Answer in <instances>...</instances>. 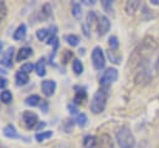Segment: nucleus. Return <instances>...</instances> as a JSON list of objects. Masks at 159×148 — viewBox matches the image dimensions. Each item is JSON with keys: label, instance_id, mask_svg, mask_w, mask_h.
<instances>
[{"label": "nucleus", "instance_id": "nucleus-10", "mask_svg": "<svg viewBox=\"0 0 159 148\" xmlns=\"http://www.w3.org/2000/svg\"><path fill=\"white\" fill-rule=\"evenodd\" d=\"M87 98V91L84 87L82 86H76L75 87V96H73V103L77 106V104H81L84 99Z\"/></svg>", "mask_w": 159, "mask_h": 148}, {"label": "nucleus", "instance_id": "nucleus-22", "mask_svg": "<svg viewBox=\"0 0 159 148\" xmlns=\"http://www.w3.org/2000/svg\"><path fill=\"white\" fill-rule=\"evenodd\" d=\"M51 35V30L50 29H39L36 31V37L39 39V41H45L47 39V36Z\"/></svg>", "mask_w": 159, "mask_h": 148}, {"label": "nucleus", "instance_id": "nucleus-7", "mask_svg": "<svg viewBox=\"0 0 159 148\" xmlns=\"http://www.w3.org/2000/svg\"><path fill=\"white\" fill-rule=\"evenodd\" d=\"M111 27V21L108 20L107 16H99L98 17V21H97V31H98V35L99 36H103L108 32Z\"/></svg>", "mask_w": 159, "mask_h": 148}, {"label": "nucleus", "instance_id": "nucleus-9", "mask_svg": "<svg viewBox=\"0 0 159 148\" xmlns=\"http://www.w3.org/2000/svg\"><path fill=\"white\" fill-rule=\"evenodd\" d=\"M14 51H15V47H9L6 51L2 52V56H1V60H0V65L5 66V67H12V57H14Z\"/></svg>", "mask_w": 159, "mask_h": 148}, {"label": "nucleus", "instance_id": "nucleus-40", "mask_svg": "<svg viewBox=\"0 0 159 148\" xmlns=\"http://www.w3.org/2000/svg\"><path fill=\"white\" fill-rule=\"evenodd\" d=\"M0 148H1V144H0Z\"/></svg>", "mask_w": 159, "mask_h": 148}, {"label": "nucleus", "instance_id": "nucleus-1", "mask_svg": "<svg viewBox=\"0 0 159 148\" xmlns=\"http://www.w3.org/2000/svg\"><path fill=\"white\" fill-rule=\"evenodd\" d=\"M116 139L119 146V148H134L135 146V138L130 129L125 126L120 127L116 132Z\"/></svg>", "mask_w": 159, "mask_h": 148}, {"label": "nucleus", "instance_id": "nucleus-12", "mask_svg": "<svg viewBox=\"0 0 159 148\" xmlns=\"http://www.w3.org/2000/svg\"><path fill=\"white\" fill-rule=\"evenodd\" d=\"M2 133L6 138H10V139H17V138H22V136H20L16 131V128L14 127V124H6L2 129Z\"/></svg>", "mask_w": 159, "mask_h": 148}, {"label": "nucleus", "instance_id": "nucleus-35", "mask_svg": "<svg viewBox=\"0 0 159 148\" xmlns=\"http://www.w3.org/2000/svg\"><path fill=\"white\" fill-rule=\"evenodd\" d=\"M6 85H7V80L5 77H0V90L1 88H5Z\"/></svg>", "mask_w": 159, "mask_h": 148}, {"label": "nucleus", "instance_id": "nucleus-29", "mask_svg": "<svg viewBox=\"0 0 159 148\" xmlns=\"http://www.w3.org/2000/svg\"><path fill=\"white\" fill-rule=\"evenodd\" d=\"M7 14V9H6V4L4 1H0V24L5 20Z\"/></svg>", "mask_w": 159, "mask_h": 148}, {"label": "nucleus", "instance_id": "nucleus-4", "mask_svg": "<svg viewBox=\"0 0 159 148\" xmlns=\"http://www.w3.org/2000/svg\"><path fill=\"white\" fill-rule=\"evenodd\" d=\"M91 58H92V65H93V67L96 70H102L104 67V65H106V56H104V52H103L101 46H96L92 50Z\"/></svg>", "mask_w": 159, "mask_h": 148}, {"label": "nucleus", "instance_id": "nucleus-2", "mask_svg": "<svg viewBox=\"0 0 159 148\" xmlns=\"http://www.w3.org/2000/svg\"><path fill=\"white\" fill-rule=\"evenodd\" d=\"M107 99H108V90L99 88L93 95V98L91 101V106H89L91 111L94 114H98V113L103 112L104 108H106V104H107Z\"/></svg>", "mask_w": 159, "mask_h": 148}, {"label": "nucleus", "instance_id": "nucleus-33", "mask_svg": "<svg viewBox=\"0 0 159 148\" xmlns=\"http://www.w3.org/2000/svg\"><path fill=\"white\" fill-rule=\"evenodd\" d=\"M68 111H70L71 114H75V116H77V114L80 113V112H78V108H77V106H76L75 103L68 104Z\"/></svg>", "mask_w": 159, "mask_h": 148}, {"label": "nucleus", "instance_id": "nucleus-15", "mask_svg": "<svg viewBox=\"0 0 159 148\" xmlns=\"http://www.w3.org/2000/svg\"><path fill=\"white\" fill-rule=\"evenodd\" d=\"M139 7H140V1H138V0L125 2V11H127L128 15H134L138 11Z\"/></svg>", "mask_w": 159, "mask_h": 148}, {"label": "nucleus", "instance_id": "nucleus-27", "mask_svg": "<svg viewBox=\"0 0 159 148\" xmlns=\"http://www.w3.org/2000/svg\"><path fill=\"white\" fill-rule=\"evenodd\" d=\"M108 46H109V50H112V51H118L119 41H118L117 36H111V37L108 39Z\"/></svg>", "mask_w": 159, "mask_h": 148}, {"label": "nucleus", "instance_id": "nucleus-24", "mask_svg": "<svg viewBox=\"0 0 159 148\" xmlns=\"http://www.w3.org/2000/svg\"><path fill=\"white\" fill-rule=\"evenodd\" d=\"M108 57H109L111 62H113V63H120L122 55H120V53H118V51L108 50Z\"/></svg>", "mask_w": 159, "mask_h": 148}, {"label": "nucleus", "instance_id": "nucleus-20", "mask_svg": "<svg viewBox=\"0 0 159 148\" xmlns=\"http://www.w3.org/2000/svg\"><path fill=\"white\" fill-rule=\"evenodd\" d=\"M52 134H53L52 131H42V132H39V133L35 134V139H36L37 142H43V141L51 138Z\"/></svg>", "mask_w": 159, "mask_h": 148}, {"label": "nucleus", "instance_id": "nucleus-32", "mask_svg": "<svg viewBox=\"0 0 159 148\" xmlns=\"http://www.w3.org/2000/svg\"><path fill=\"white\" fill-rule=\"evenodd\" d=\"M102 6H103V9H104L107 12H109V14L113 11V2L109 1V0H104V1H102Z\"/></svg>", "mask_w": 159, "mask_h": 148}, {"label": "nucleus", "instance_id": "nucleus-39", "mask_svg": "<svg viewBox=\"0 0 159 148\" xmlns=\"http://www.w3.org/2000/svg\"><path fill=\"white\" fill-rule=\"evenodd\" d=\"M157 70L159 71V57H158V61H157Z\"/></svg>", "mask_w": 159, "mask_h": 148}, {"label": "nucleus", "instance_id": "nucleus-14", "mask_svg": "<svg viewBox=\"0 0 159 148\" xmlns=\"http://www.w3.org/2000/svg\"><path fill=\"white\" fill-rule=\"evenodd\" d=\"M26 32H27L26 25H25V24H20V25L16 27V30L14 31L12 37H14V40H16V41H21V40L26 36Z\"/></svg>", "mask_w": 159, "mask_h": 148}, {"label": "nucleus", "instance_id": "nucleus-8", "mask_svg": "<svg viewBox=\"0 0 159 148\" xmlns=\"http://www.w3.org/2000/svg\"><path fill=\"white\" fill-rule=\"evenodd\" d=\"M41 90L46 97H51L56 91V82L53 80H43L41 83Z\"/></svg>", "mask_w": 159, "mask_h": 148}, {"label": "nucleus", "instance_id": "nucleus-25", "mask_svg": "<svg viewBox=\"0 0 159 148\" xmlns=\"http://www.w3.org/2000/svg\"><path fill=\"white\" fill-rule=\"evenodd\" d=\"M72 70H73V72L76 75H81L83 72V65L78 58H75L72 61Z\"/></svg>", "mask_w": 159, "mask_h": 148}, {"label": "nucleus", "instance_id": "nucleus-30", "mask_svg": "<svg viewBox=\"0 0 159 148\" xmlns=\"http://www.w3.org/2000/svg\"><path fill=\"white\" fill-rule=\"evenodd\" d=\"M73 123H75V122H73L72 119H66V121L63 122V124H62L63 131L67 132V133L72 132V129H73Z\"/></svg>", "mask_w": 159, "mask_h": 148}, {"label": "nucleus", "instance_id": "nucleus-5", "mask_svg": "<svg viewBox=\"0 0 159 148\" xmlns=\"http://www.w3.org/2000/svg\"><path fill=\"white\" fill-rule=\"evenodd\" d=\"M21 121H22V124H24V127L26 129H35V127L40 122L37 114L35 112H32V111H25V112H22Z\"/></svg>", "mask_w": 159, "mask_h": 148}, {"label": "nucleus", "instance_id": "nucleus-13", "mask_svg": "<svg viewBox=\"0 0 159 148\" xmlns=\"http://www.w3.org/2000/svg\"><path fill=\"white\" fill-rule=\"evenodd\" d=\"M32 55V49L29 47V46H24L19 50L17 55H16V61L21 62V61H25L26 58H29L30 56Z\"/></svg>", "mask_w": 159, "mask_h": 148}, {"label": "nucleus", "instance_id": "nucleus-18", "mask_svg": "<svg viewBox=\"0 0 159 148\" xmlns=\"http://www.w3.org/2000/svg\"><path fill=\"white\" fill-rule=\"evenodd\" d=\"M82 143H83V147L84 148H97L98 139H97V137L88 134V136H84L83 137V142Z\"/></svg>", "mask_w": 159, "mask_h": 148}, {"label": "nucleus", "instance_id": "nucleus-3", "mask_svg": "<svg viewBox=\"0 0 159 148\" xmlns=\"http://www.w3.org/2000/svg\"><path fill=\"white\" fill-rule=\"evenodd\" d=\"M117 78H118V71H117V68H113V67L107 68V70L103 72V75H102V77H101V80H99V86H101V88L108 90L109 86H111L114 81H117Z\"/></svg>", "mask_w": 159, "mask_h": 148}, {"label": "nucleus", "instance_id": "nucleus-37", "mask_svg": "<svg viewBox=\"0 0 159 148\" xmlns=\"http://www.w3.org/2000/svg\"><path fill=\"white\" fill-rule=\"evenodd\" d=\"M152 4H154V5H159V0H152Z\"/></svg>", "mask_w": 159, "mask_h": 148}, {"label": "nucleus", "instance_id": "nucleus-16", "mask_svg": "<svg viewBox=\"0 0 159 148\" xmlns=\"http://www.w3.org/2000/svg\"><path fill=\"white\" fill-rule=\"evenodd\" d=\"M35 71H36V75L40 76V77H43L46 75V60L43 57H41L36 65H35Z\"/></svg>", "mask_w": 159, "mask_h": 148}, {"label": "nucleus", "instance_id": "nucleus-19", "mask_svg": "<svg viewBox=\"0 0 159 148\" xmlns=\"http://www.w3.org/2000/svg\"><path fill=\"white\" fill-rule=\"evenodd\" d=\"M41 101L42 99L40 98L39 95H31V96L25 98V104L29 106V107H36V106H40Z\"/></svg>", "mask_w": 159, "mask_h": 148}, {"label": "nucleus", "instance_id": "nucleus-21", "mask_svg": "<svg viewBox=\"0 0 159 148\" xmlns=\"http://www.w3.org/2000/svg\"><path fill=\"white\" fill-rule=\"evenodd\" d=\"M65 41L71 46H77L80 44V37L75 34H68V35H65Z\"/></svg>", "mask_w": 159, "mask_h": 148}, {"label": "nucleus", "instance_id": "nucleus-23", "mask_svg": "<svg viewBox=\"0 0 159 148\" xmlns=\"http://www.w3.org/2000/svg\"><path fill=\"white\" fill-rule=\"evenodd\" d=\"M0 101L2 103H10L12 101V93L9 90H4L0 92Z\"/></svg>", "mask_w": 159, "mask_h": 148}, {"label": "nucleus", "instance_id": "nucleus-11", "mask_svg": "<svg viewBox=\"0 0 159 148\" xmlns=\"http://www.w3.org/2000/svg\"><path fill=\"white\" fill-rule=\"evenodd\" d=\"M51 16H52V7H51V5L50 4H43L41 10L37 14V20L43 22V21H47Z\"/></svg>", "mask_w": 159, "mask_h": 148}, {"label": "nucleus", "instance_id": "nucleus-28", "mask_svg": "<svg viewBox=\"0 0 159 148\" xmlns=\"http://www.w3.org/2000/svg\"><path fill=\"white\" fill-rule=\"evenodd\" d=\"M72 14L76 19H80L82 15V9H81V4L78 2H73L72 4Z\"/></svg>", "mask_w": 159, "mask_h": 148}, {"label": "nucleus", "instance_id": "nucleus-31", "mask_svg": "<svg viewBox=\"0 0 159 148\" xmlns=\"http://www.w3.org/2000/svg\"><path fill=\"white\" fill-rule=\"evenodd\" d=\"M34 68H35V66H34L31 62H27V63H24V65L20 67V71H22V72H25V73L29 75Z\"/></svg>", "mask_w": 159, "mask_h": 148}, {"label": "nucleus", "instance_id": "nucleus-6", "mask_svg": "<svg viewBox=\"0 0 159 148\" xmlns=\"http://www.w3.org/2000/svg\"><path fill=\"white\" fill-rule=\"evenodd\" d=\"M97 21H98V17H97L96 12H94V11H89V12L87 14L86 22H84L83 26H82V29H83V34H84L86 36H89L91 27L93 26V24H97Z\"/></svg>", "mask_w": 159, "mask_h": 148}, {"label": "nucleus", "instance_id": "nucleus-17", "mask_svg": "<svg viewBox=\"0 0 159 148\" xmlns=\"http://www.w3.org/2000/svg\"><path fill=\"white\" fill-rule=\"evenodd\" d=\"M15 81H16V85L17 86H25L30 81V77H29L27 73H25V72H22V71L19 70L15 73Z\"/></svg>", "mask_w": 159, "mask_h": 148}, {"label": "nucleus", "instance_id": "nucleus-36", "mask_svg": "<svg viewBox=\"0 0 159 148\" xmlns=\"http://www.w3.org/2000/svg\"><path fill=\"white\" fill-rule=\"evenodd\" d=\"M45 126H46V123H45V122H39V123H37V126L35 127V131H41V132H42V128H43Z\"/></svg>", "mask_w": 159, "mask_h": 148}, {"label": "nucleus", "instance_id": "nucleus-26", "mask_svg": "<svg viewBox=\"0 0 159 148\" xmlns=\"http://www.w3.org/2000/svg\"><path fill=\"white\" fill-rule=\"evenodd\" d=\"M75 121H76V123H77L78 126L84 127V126L87 124V122H88V118H87V116H86L83 112H80V113L75 117Z\"/></svg>", "mask_w": 159, "mask_h": 148}, {"label": "nucleus", "instance_id": "nucleus-34", "mask_svg": "<svg viewBox=\"0 0 159 148\" xmlns=\"http://www.w3.org/2000/svg\"><path fill=\"white\" fill-rule=\"evenodd\" d=\"M40 107H41V109H42L43 113H47V111H48V103H47V101L42 99L41 103H40Z\"/></svg>", "mask_w": 159, "mask_h": 148}, {"label": "nucleus", "instance_id": "nucleus-38", "mask_svg": "<svg viewBox=\"0 0 159 148\" xmlns=\"http://www.w3.org/2000/svg\"><path fill=\"white\" fill-rule=\"evenodd\" d=\"M2 47H4V44H2V41H0V55H1V51H2Z\"/></svg>", "mask_w": 159, "mask_h": 148}]
</instances>
